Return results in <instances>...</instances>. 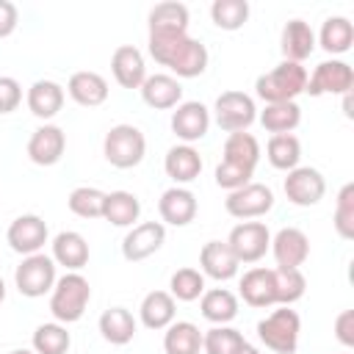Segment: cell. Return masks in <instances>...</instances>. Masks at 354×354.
I'll return each instance as SVG.
<instances>
[{"label":"cell","instance_id":"1","mask_svg":"<svg viewBox=\"0 0 354 354\" xmlns=\"http://www.w3.org/2000/svg\"><path fill=\"white\" fill-rule=\"evenodd\" d=\"M149 55L174 77H199L207 69V47L188 33H149Z\"/></svg>","mask_w":354,"mask_h":354},{"label":"cell","instance_id":"2","mask_svg":"<svg viewBox=\"0 0 354 354\" xmlns=\"http://www.w3.org/2000/svg\"><path fill=\"white\" fill-rule=\"evenodd\" d=\"M88 301H91V285L80 271H66L64 277L55 279L50 290V313L64 326L80 321Z\"/></svg>","mask_w":354,"mask_h":354},{"label":"cell","instance_id":"3","mask_svg":"<svg viewBox=\"0 0 354 354\" xmlns=\"http://www.w3.org/2000/svg\"><path fill=\"white\" fill-rule=\"evenodd\" d=\"M307 86V69L293 61H279L274 69L263 72L254 80V94L271 105V102H296L299 94H304Z\"/></svg>","mask_w":354,"mask_h":354},{"label":"cell","instance_id":"4","mask_svg":"<svg viewBox=\"0 0 354 354\" xmlns=\"http://www.w3.org/2000/svg\"><path fill=\"white\" fill-rule=\"evenodd\" d=\"M299 332H301V318L296 310L285 304L257 321V337L274 354H293L299 346Z\"/></svg>","mask_w":354,"mask_h":354},{"label":"cell","instance_id":"5","mask_svg":"<svg viewBox=\"0 0 354 354\" xmlns=\"http://www.w3.org/2000/svg\"><path fill=\"white\" fill-rule=\"evenodd\" d=\"M102 155L113 169H133L147 155V138L136 124H113L105 133Z\"/></svg>","mask_w":354,"mask_h":354},{"label":"cell","instance_id":"6","mask_svg":"<svg viewBox=\"0 0 354 354\" xmlns=\"http://www.w3.org/2000/svg\"><path fill=\"white\" fill-rule=\"evenodd\" d=\"M213 119L224 133H243L257 119L254 100L246 91H221L213 102Z\"/></svg>","mask_w":354,"mask_h":354},{"label":"cell","instance_id":"7","mask_svg":"<svg viewBox=\"0 0 354 354\" xmlns=\"http://www.w3.org/2000/svg\"><path fill=\"white\" fill-rule=\"evenodd\" d=\"M55 279H58L55 277V263H53V257L41 254V252L22 257V263L14 271V285L28 299H39V296L50 293Z\"/></svg>","mask_w":354,"mask_h":354},{"label":"cell","instance_id":"8","mask_svg":"<svg viewBox=\"0 0 354 354\" xmlns=\"http://www.w3.org/2000/svg\"><path fill=\"white\" fill-rule=\"evenodd\" d=\"M354 88V69L340 61V58H329V61H321L313 75H307V86L304 91L310 97H324V94H348Z\"/></svg>","mask_w":354,"mask_h":354},{"label":"cell","instance_id":"9","mask_svg":"<svg viewBox=\"0 0 354 354\" xmlns=\"http://www.w3.org/2000/svg\"><path fill=\"white\" fill-rule=\"evenodd\" d=\"M224 207H227V213L232 218L252 221V218L266 216L274 207V191L268 185H263V183H246L243 188L227 194Z\"/></svg>","mask_w":354,"mask_h":354},{"label":"cell","instance_id":"10","mask_svg":"<svg viewBox=\"0 0 354 354\" xmlns=\"http://www.w3.org/2000/svg\"><path fill=\"white\" fill-rule=\"evenodd\" d=\"M282 188H285V196H288L290 205H296V207H313V205H318L324 199L326 180L313 166H296V169L288 171Z\"/></svg>","mask_w":354,"mask_h":354},{"label":"cell","instance_id":"11","mask_svg":"<svg viewBox=\"0 0 354 354\" xmlns=\"http://www.w3.org/2000/svg\"><path fill=\"white\" fill-rule=\"evenodd\" d=\"M227 246L232 249L238 263H257L271 246V232L263 221H241L238 227H232Z\"/></svg>","mask_w":354,"mask_h":354},{"label":"cell","instance_id":"12","mask_svg":"<svg viewBox=\"0 0 354 354\" xmlns=\"http://www.w3.org/2000/svg\"><path fill=\"white\" fill-rule=\"evenodd\" d=\"M47 238H50L47 221H44L41 216H36V213L17 216V218L8 224V230H6L8 246H11L17 254H22V257L41 252V246L47 243Z\"/></svg>","mask_w":354,"mask_h":354},{"label":"cell","instance_id":"13","mask_svg":"<svg viewBox=\"0 0 354 354\" xmlns=\"http://www.w3.org/2000/svg\"><path fill=\"white\" fill-rule=\"evenodd\" d=\"M166 241V224L160 221H144L130 227V232L122 241V257L127 263H141L147 257H152Z\"/></svg>","mask_w":354,"mask_h":354},{"label":"cell","instance_id":"14","mask_svg":"<svg viewBox=\"0 0 354 354\" xmlns=\"http://www.w3.org/2000/svg\"><path fill=\"white\" fill-rule=\"evenodd\" d=\"M207 127H210V111L202 102H196V100L180 102L171 111V133L183 144H194V141L205 138L207 136Z\"/></svg>","mask_w":354,"mask_h":354},{"label":"cell","instance_id":"15","mask_svg":"<svg viewBox=\"0 0 354 354\" xmlns=\"http://www.w3.org/2000/svg\"><path fill=\"white\" fill-rule=\"evenodd\" d=\"M268 249L277 260V268H301L310 257V238L299 227H282L271 238Z\"/></svg>","mask_w":354,"mask_h":354},{"label":"cell","instance_id":"16","mask_svg":"<svg viewBox=\"0 0 354 354\" xmlns=\"http://www.w3.org/2000/svg\"><path fill=\"white\" fill-rule=\"evenodd\" d=\"M64 149H66V136H64V130L58 124H47L44 122L28 138V158L36 166H55L64 158Z\"/></svg>","mask_w":354,"mask_h":354},{"label":"cell","instance_id":"17","mask_svg":"<svg viewBox=\"0 0 354 354\" xmlns=\"http://www.w3.org/2000/svg\"><path fill=\"white\" fill-rule=\"evenodd\" d=\"M196 196L183 188V185H171L160 194L158 199V213H160V224H171V227H185L196 218Z\"/></svg>","mask_w":354,"mask_h":354},{"label":"cell","instance_id":"18","mask_svg":"<svg viewBox=\"0 0 354 354\" xmlns=\"http://www.w3.org/2000/svg\"><path fill=\"white\" fill-rule=\"evenodd\" d=\"M111 72L122 88H141V83L147 80V64L141 50L133 44H119L111 55Z\"/></svg>","mask_w":354,"mask_h":354},{"label":"cell","instance_id":"19","mask_svg":"<svg viewBox=\"0 0 354 354\" xmlns=\"http://www.w3.org/2000/svg\"><path fill=\"white\" fill-rule=\"evenodd\" d=\"M199 266H202V274L216 282L235 279L238 268H241V263L232 254V249L227 246V241H207L199 252Z\"/></svg>","mask_w":354,"mask_h":354},{"label":"cell","instance_id":"20","mask_svg":"<svg viewBox=\"0 0 354 354\" xmlns=\"http://www.w3.org/2000/svg\"><path fill=\"white\" fill-rule=\"evenodd\" d=\"M141 100L155 108V111H169V108H177L183 102V86L174 75H166V72H158V75H147V80L141 83Z\"/></svg>","mask_w":354,"mask_h":354},{"label":"cell","instance_id":"21","mask_svg":"<svg viewBox=\"0 0 354 354\" xmlns=\"http://www.w3.org/2000/svg\"><path fill=\"white\" fill-rule=\"evenodd\" d=\"M279 50L285 55V61L301 64L313 55L315 50V30L310 28V22L304 19H288L279 36Z\"/></svg>","mask_w":354,"mask_h":354},{"label":"cell","instance_id":"22","mask_svg":"<svg viewBox=\"0 0 354 354\" xmlns=\"http://www.w3.org/2000/svg\"><path fill=\"white\" fill-rule=\"evenodd\" d=\"M241 299L249 307H271L277 304V288H274V268H249L241 277Z\"/></svg>","mask_w":354,"mask_h":354},{"label":"cell","instance_id":"23","mask_svg":"<svg viewBox=\"0 0 354 354\" xmlns=\"http://www.w3.org/2000/svg\"><path fill=\"white\" fill-rule=\"evenodd\" d=\"M66 91L69 97L83 105V108H97L108 100V80L100 75V72H91V69H83V72H75L66 83Z\"/></svg>","mask_w":354,"mask_h":354},{"label":"cell","instance_id":"24","mask_svg":"<svg viewBox=\"0 0 354 354\" xmlns=\"http://www.w3.org/2000/svg\"><path fill=\"white\" fill-rule=\"evenodd\" d=\"M163 169L174 185H185L202 174V158L191 144H174L163 158Z\"/></svg>","mask_w":354,"mask_h":354},{"label":"cell","instance_id":"25","mask_svg":"<svg viewBox=\"0 0 354 354\" xmlns=\"http://www.w3.org/2000/svg\"><path fill=\"white\" fill-rule=\"evenodd\" d=\"M53 263L64 266L66 271H80L88 263V243L80 232L75 230H64L53 238Z\"/></svg>","mask_w":354,"mask_h":354},{"label":"cell","instance_id":"26","mask_svg":"<svg viewBox=\"0 0 354 354\" xmlns=\"http://www.w3.org/2000/svg\"><path fill=\"white\" fill-rule=\"evenodd\" d=\"M25 102H28V111L36 116V119H53L61 108H64V86L55 83V80H36L28 94H25Z\"/></svg>","mask_w":354,"mask_h":354},{"label":"cell","instance_id":"27","mask_svg":"<svg viewBox=\"0 0 354 354\" xmlns=\"http://www.w3.org/2000/svg\"><path fill=\"white\" fill-rule=\"evenodd\" d=\"M177 315V301L171 299L169 290H149L144 299H141V307H138V318L147 329H166Z\"/></svg>","mask_w":354,"mask_h":354},{"label":"cell","instance_id":"28","mask_svg":"<svg viewBox=\"0 0 354 354\" xmlns=\"http://www.w3.org/2000/svg\"><path fill=\"white\" fill-rule=\"evenodd\" d=\"M199 310L213 326H227L238 315V296L227 288H210L199 296Z\"/></svg>","mask_w":354,"mask_h":354},{"label":"cell","instance_id":"29","mask_svg":"<svg viewBox=\"0 0 354 354\" xmlns=\"http://www.w3.org/2000/svg\"><path fill=\"white\" fill-rule=\"evenodd\" d=\"M315 44H321L329 55H343L351 50L354 44V25L348 17H326L318 36H315Z\"/></svg>","mask_w":354,"mask_h":354},{"label":"cell","instance_id":"30","mask_svg":"<svg viewBox=\"0 0 354 354\" xmlns=\"http://www.w3.org/2000/svg\"><path fill=\"white\" fill-rule=\"evenodd\" d=\"M138 216H141V202L136 194H130V191L105 194V207H102L105 221H111L113 227H136Z\"/></svg>","mask_w":354,"mask_h":354},{"label":"cell","instance_id":"31","mask_svg":"<svg viewBox=\"0 0 354 354\" xmlns=\"http://www.w3.org/2000/svg\"><path fill=\"white\" fill-rule=\"evenodd\" d=\"M100 335L111 346H127L136 337V318L127 307H111L100 315Z\"/></svg>","mask_w":354,"mask_h":354},{"label":"cell","instance_id":"32","mask_svg":"<svg viewBox=\"0 0 354 354\" xmlns=\"http://www.w3.org/2000/svg\"><path fill=\"white\" fill-rule=\"evenodd\" d=\"M149 33H188V6L158 3L147 17Z\"/></svg>","mask_w":354,"mask_h":354},{"label":"cell","instance_id":"33","mask_svg":"<svg viewBox=\"0 0 354 354\" xmlns=\"http://www.w3.org/2000/svg\"><path fill=\"white\" fill-rule=\"evenodd\" d=\"M166 354H199L202 351V332L191 321H171L163 335Z\"/></svg>","mask_w":354,"mask_h":354},{"label":"cell","instance_id":"34","mask_svg":"<svg viewBox=\"0 0 354 354\" xmlns=\"http://www.w3.org/2000/svg\"><path fill=\"white\" fill-rule=\"evenodd\" d=\"M260 124L271 133V136H282V133H293L301 122V108L296 102H271L260 111Z\"/></svg>","mask_w":354,"mask_h":354},{"label":"cell","instance_id":"35","mask_svg":"<svg viewBox=\"0 0 354 354\" xmlns=\"http://www.w3.org/2000/svg\"><path fill=\"white\" fill-rule=\"evenodd\" d=\"M221 160H230V163H238L249 171H254L257 160H260V141L252 136V133H230L227 141H224V158Z\"/></svg>","mask_w":354,"mask_h":354},{"label":"cell","instance_id":"36","mask_svg":"<svg viewBox=\"0 0 354 354\" xmlns=\"http://www.w3.org/2000/svg\"><path fill=\"white\" fill-rule=\"evenodd\" d=\"M266 158L274 169L279 171H290L299 166V158H301V144L293 133H282V136H271L268 144H266Z\"/></svg>","mask_w":354,"mask_h":354},{"label":"cell","instance_id":"37","mask_svg":"<svg viewBox=\"0 0 354 354\" xmlns=\"http://www.w3.org/2000/svg\"><path fill=\"white\" fill-rule=\"evenodd\" d=\"M33 351L36 354H66L72 346V337L66 332L64 324L53 321V324H39L33 329Z\"/></svg>","mask_w":354,"mask_h":354},{"label":"cell","instance_id":"38","mask_svg":"<svg viewBox=\"0 0 354 354\" xmlns=\"http://www.w3.org/2000/svg\"><path fill=\"white\" fill-rule=\"evenodd\" d=\"M205 274L185 266V268H177L169 279V293L174 301H196L202 293H205Z\"/></svg>","mask_w":354,"mask_h":354},{"label":"cell","instance_id":"39","mask_svg":"<svg viewBox=\"0 0 354 354\" xmlns=\"http://www.w3.org/2000/svg\"><path fill=\"white\" fill-rule=\"evenodd\" d=\"M210 19L221 30H238L249 19V3L246 0H213Z\"/></svg>","mask_w":354,"mask_h":354},{"label":"cell","instance_id":"40","mask_svg":"<svg viewBox=\"0 0 354 354\" xmlns=\"http://www.w3.org/2000/svg\"><path fill=\"white\" fill-rule=\"evenodd\" d=\"M69 210L80 218H102V207H105V191L94 188V185H77L69 199H66Z\"/></svg>","mask_w":354,"mask_h":354},{"label":"cell","instance_id":"41","mask_svg":"<svg viewBox=\"0 0 354 354\" xmlns=\"http://www.w3.org/2000/svg\"><path fill=\"white\" fill-rule=\"evenodd\" d=\"M274 288H277V304L290 307L299 301L307 290V279L301 268H274Z\"/></svg>","mask_w":354,"mask_h":354},{"label":"cell","instance_id":"42","mask_svg":"<svg viewBox=\"0 0 354 354\" xmlns=\"http://www.w3.org/2000/svg\"><path fill=\"white\" fill-rule=\"evenodd\" d=\"M332 224H335V232H337L343 241H351V238H354V183H346V185L337 191Z\"/></svg>","mask_w":354,"mask_h":354},{"label":"cell","instance_id":"43","mask_svg":"<svg viewBox=\"0 0 354 354\" xmlns=\"http://www.w3.org/2000/svg\"><path fill=\"white\" fill-rule=\"evenodd\" d=\"M243 343H246V337L232 326H213V329L202 332L205 354H235Z\"/></svg>","mask_w":354,"mask_h":354},{"label":"cell","instance_id":"44","mask_svg":"<svg viewBox=\"0 0 354 354\" xmlns=\"http://www.w3.org/2000/svg\"><path fill=\"white\" fill-rule=\"evenodd\" d=\"M252 174H254V171H249V169H243V166H238V163L221 160V163L216 166V185L224 188V191H238V188H243L246 183H252Z\"/></svg>","mask_w":354,"mask_h":354},{"label":"cell","instance_id":"45","mask_svg":"<svg viewBox=\"0 0 354 354\" xmlns=\"http://www.w3.org/2000/svg\"><path fill=\"white\" fill-rule=\"evenodd\" d=\"M22 102V86L17 77L0 75V113H11L17 111Z\"/></svg>","mask_w":354,"mask_h":354},{"label":"cell","instance_id":"46","mask_svg":"<svg viewBox=\"0 0 354 354\" xmlns=\"http://www.w3.org/2000/svg\"><path fill=\"white\" fill-rule=\"evenodd\" d=\"M335 337L351 348L354 346V310H343L337 318H335Z\"/></svg>","mask_w":354,"mask_h":354},{"label":"cell","instance_id":"47","mask_svg":"<svg viewBox=\"0 0 354 354\" xmlns=\"http://www.w3.org/2000/svg\"><path fill=\"white\" fill-rule=\"evenodd\" d=\"M17 22H19V11L11 0H0V39L11 36L17 30Z\"/></svg>","mask_w":354,"mask_h":354},{"label":"cell","instance_id":"48","mask_svg":"<svg viewBox=\"0 0 354 354\" xmlns=\"http://www.w3.org/2000/svg\"><path fill=\"white\" fill-rule=\"evenodd\" d=\"M343 113H346L348 119L354 116V111H351V91H348V94H343Z\"/></svg>","mask_w":354,"mask_h":354},{"label":"cell","instance_id":"49","mask_svg":"<svg viewBox=\"0 0 354 354\" xmlns=\"http://www.w3.org/2000/svg\"><path fill=\"white\" fill-rule=\"evenodd\" d=\"M235 354H260V348H254L252 343H243V346H241Z\"/></svg>","mask_w":354,"mask_h":354},{"label":"cell","instance_id":"50","mask_svg":"<svg viewBox=\"0 0 354 354\" xmlns=\"http://www.w3.org/2000/svg\"><path fill=\"white\" fill-rule=\"evenodd\" d=\"M3 299H6V282H3V277H0V304H3Z\"/></svg>","mask_w":354,"mask_h":354},{"label":"cell","instance_id":"51","mask_svg":"<svg viewBox=\"0 0 354 354\" xmlns=\"http://www.w3.org/2000/svg\"><path fill=\"white\" fill-rule=\"evenodd\" d=\"M8 354H36V351H28V348H17V351H8Z\"/></svg>","mask_w":354,"mask_h":354},{"label":"cell","instance_id":"52","mask_svg":"<svg viewBox=\"0 0 354 354\" xmlns=\"http://www.w3.org/2000/svg\"><path fill=\"white\" fill-rule=\"evenodd\" d=\"M343 354H348V351H343Z\"/></svg>","mask_w":354,"mask_h":354}]
</instances>
